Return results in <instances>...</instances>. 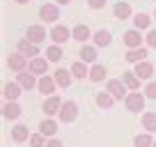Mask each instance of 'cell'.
Segmentation results:
<instances>
[{"mask_svg": "<svg viewBox=\"0 0 156 147\" xmlns=\"http://www.w3.org/2000/svg\"><path fill=\"white\" fill-rule=\"evenodd\" d=\"M76 117H78V106H76V101H64L62 108H60V122L69 124V122H73Z\"/></svg>", "mask_w": 156, "mask_h": 147, "instance_id": "6da1fadb", "label": "cell"}, {"mask_svg": "<svg viewBox=\"0 0 156 147\" xmlns=\"http://www.w3.org/2000/svg\"><path fill=\"white\" fill-rule=\"evenodd\" d=\"M145 94L140 92H131L126 99H124V103H126V110H131V113H140L142 108H145Z\"/></svg>", "mask_w": 156, "mask_h": 147, "instance_id": "7a4b0ae2", "label": "cell"}, {"mask_svg": "<svg viewBox=\"0 0 156 147\" xmlns=\"http://www.w3.org/2000/svg\"><path fill=\"white\" fill-rule=\"evenodd\" d=\"M106 92H110L115 99H126V97H129V94H126V85H124L122 78H112V81H108Z\"/></svg>", "mask_w": 156, "mask_h": 147, "instance_id": "3957f363", "label": "cell"}, {"mask_svg": "<svg viewBox=\"0 0 156 147\" xmlns=\"http://www.w3.org/2000/svg\"><path fill=\"white\" fill-rule=\"evenodd\" d=\"M62 99L58 97V94H53V97H48L44 101V106H41V110L46 113V117H53V115H60V108H62Z\"/></svg>", "mask_w": 156, "mask_h": 147, "instance_id": "277c9868", "label": "cell"}, {"mask_svg": "<svg viewBox=\"0 0 156 147\" xmlns=\"http://www.w3.org/2000/svg\"><path fill=\"white\" fill-rule=\"evenodd\" d=\"M55 88H58V83H55L53 76H48V74H46V76H41V78H39L37 90H39L41 94H46V97H53V94H55Z\"/></svg>", "mask_w": 156, "mask_h": 147, "instance_id": "5b68a950", "label": "cell"}, {"mask_svg": "<svg viewBox=\"0 0 156 147\" xmlns=\"http://www.w3.org/2000/svg\"><path fill=\"white\" fill-rule=\"evenodd\" d=\"M7 67L14 69V71H28V60H25V55L21 53H12L9 58H7Z\"/></svg>", "mask_w": 156, "mask_h": 147, "instance_id": "8992f818", "label": "cell"}, {"mask_svg": "<svg viewBox=\"0 0 156 147\" xmlns=\"http://www.w3.org/2000/svg\"><path fill=\"white\" fill-rule=\"evenodd\" d=\"M69 37H71V30H69L67 25H55V28L51 30V39H53L58 46H60V44H64Z\"/></svg>", "mask_w": 156, "mask_h": 147, "instance_id": "52a82bcc", "label": "cell"}, {"mask_svg": "<svg viewBox=\"0 0 156 147\" xmlns=\"http://www.w3.org/2000/svg\"><path fill=\"white\" fill-rule=\"evenodd\" d=\"M133 71H136V76H138L140 81H149L151 74H154V64L147 62V60H142V62L136 64V69H133Z\"/></svg>", "mask_w": 156, "mask_h": 147, "instance_id": "ba28073f", "label": "cell"}, {"mask_svg": "<svg viewBox=\"0 0 156 147\" xmlns=\"http://www.w3.org/2000/svg\"><path fill=\"white\" fill-rule=\"evenodd\" d=\"M25 34H28L25 39H30L32 44H41V41L46 39V30H44V25H30Z\"/></svg>", "mask_w": 156, "mask_h": 147, "instance_id": "9c48e42d", "label": "cell"}, {"mask_svg": "<svg viewBox=\"0 0 156 147\" xmlns=\"http://www.w3.org/2000/svg\"><path fill=\"white\" fill-rule=\"evenodd\" d=\"M16 83H19L23 90H32V88H37V85H39V81L34 78L32 71H21L19 78H16Z\"/></svg>", "mask_w": 156, "mask_h": 147, "instance_id": "30bf717a", "label": "cell"}, {"mask_svg": "<svg viewBox=\"0 0 156 147\" xmlns=\"http://www.w3.org/2000/svg\"><path fill=\"white\" fill-rule=\"evenodd\" d=\"M53 78H55V83H58V88H69L71 81H73V74H71V69H58V71L53 74Z\"/></svg>", "mask_w": 156, "mask_h": 147, "instance_id": "8fae6325", "label": "cell"}, {"mask_svg": "<svg viewBox=\"0 0 156 147\" xmlns=\"http://www.w3.org/2000/svg\"><path fill=\"white\" fill-rule=\"evenodd\" d=\"M39 16H41V21H46V23H53V21L60 19V9L55 5H44L39 9Z\"/></svg>", "mask_w": 156, "mask_h": 147, "instance_id": "7c38bea8", "label": "cell"}, {"mask_svg": "<svg viewBox=\"0 0 156 147\" xmlns=\"http://www.w3.org/2000/svg\"><path fill=\"white\" fill-rule=\"evenodd\" d=\"M124 44H126L129 48H140V44H142L140 30H126V32H124Z\"/></svg>", "mask_w": 156, "mask_h": 147, "instance_id": "4fadbf2b", "label": "cell"}, {"mask_svg": "<svg viewBox=\"0 0 156 147\" xmlns=\"http://www.w3.org/2000/svg\"><path fill=\"white\" fill-rule=\"evenodd\" d=\"M19 53L21 55H25V58H39V48H37V44H32L30 39H21L19 41Z\"/></svg>", "mask_w": 156, "mask_h": 147, "instance_id": "5bb4252c", "label": "cell"}, {"mask_svg": "<svg viewBox=\"0 0 156 147\" xmlns=\"http://www.w3.org/2000/svg\"><path fill=\"white\" fill-rule=\"evenodd\" d=\"M28 69L32 74H41V76H46V71H48V60L46 58H32L28 64Z\"/></svg>", "mask_w": 156, "mask_h": 147, "instance_id": "9a60e30c", "label": "cell"}, {"mask_svg": "<svg viewBox=\"0 0 156 147\" xmlns=\"http://www.w3.org/2000/svg\"><path fill=\"white\" fill-rule=\"evenodd\" d=\"M12 140H14V142H25V140H30V129L25 127V124H16V127L12 129Z\"/></svg>", "mask_w": 156, "mask_h": 147, "instance_id": "2e32d148", "label": "cell"}, {"mask_svg": "<svg viewBox=\"0 0 156 147\" xmlns=\"http://www.w3.org/2000/svg\"><path fill=\"white\" fill-rule=\"evenodd\" d=\"M21 85L19 83H5V88H2V94H5L7 101H16V99L21 97Z\"/></svg>", "mask_w": 156, "mask_h": 147, "instance_id": "e0dca14e", "label": "cell"}, {"mask_svg": "<svg viewBox=\"0 0 156 147\" xmlns=\"http://www.w3.org/2000/svg\"><path fill=\"white\" fill-rule=\"evenodd\" d=\"M126 58V62H131V64H138V62H142V60H147V48H129V53L124 55Z\"/></svg>", "mask_w": 156, "mask_h": 147, "instance_id": "ac0fdd59", "label": "cell"}, {"mask_svg": "<svg viewBox=\"0 0 156 147\" xmlns=\"http://www.w3.org/2000/svg\"><path fill=\"white\" fill-rule=\"evenodd\" d=\"M2 115H5L7 120H19L21 117V106L16 101H7L5 106H2Z\"/></svg>", "mask_w": 156, "mask_h": 147, "instance_id": "d6986e66", "label": "cell"}, {"mask_svg": "<svg viewBox=\"0 0 156 147\" xmlns=\"http://www.w3.org/2000/svg\"><path fill=\"white\" fill-rule=\"evenodd\" d=\"M39 133H44L46 138L55 136V133H58V122H55V120H51V117H46L44 122L39 124Z\"/></svg>", "mask_w": 156, "mask_h": 147, "instance_id": "ffe728a7", "label": "cell"}, {"mask_svg": "<svg viewBox=\"0 0 156 147\" xmlns=\"http://www.w3.org/2000/svg\"><path fill=\"white\" fill-rule=\"evenodd\" d=\"M106 67H103V64H92V69H90V76L87 78L92 81V83H101L103 78H106Z\"/></svg>", "mask_w": 156, "mask_h": 147, "instance_id": "44dd1931", "label": "cell"}, {"mask_svg": "<svg viewBox=\"0 0 156 147\" xmlns=\"http://www.w3.org/2000/svg\"><path fill=\"white\" fill-rule=\"evenodd\" d=\"M122 81H124V85H126L129 90H133V92L140 88V78L136 76V71H124L122 74Z\"/></svg>", "mask_w": 156, "mask_h": 147, "instance_id": "7402d4cb", "label": "cell"}, {"mask_svg": "<svg viewBox=\"0 0 156 147\" xmlns=\"http://www.w3.org/2000/svg\"><path fill=\"white\" fill-rule=\"evenodd\" d=\"M71 74H73V78H85V76H90L87 62H73L71 64Z\"/></svg>", "mask_w": 156, "mask_h": 147, "instance_id": "603a6c76", "label": "cell"}, {"mask_svg": "<svg viewBox=\"0 0 156 147\" xmlns=\"http://www.w3.org/2000/svg\"><path fill=\"white\" fill-rule=\"evenodd\" d=\"M78 55H80V62H97V48L94 46H83Z\"/></svg>", "mask_w": 156, "mask_h": 147, "instance_id": "cb8c5ba5", "label": "cell"}, {"mask_svg": "<svg viewBox=\"0 0 156 147\" xmlns=\"http://www.w3.org/2000/svg\"><path fill=\"white\" fill-rule=\"evenodd\" d=\"M71 37L76 41H85V39H90V28L87 25H76V28L71 30Z\"/></svg>", "mask_w": 156, "mask_h": 147, "instance_id": "d4e9b609", "label": "cell"}, {"mask_svg": "<svg viewBox=\"0 0 156 147\" xmlns=\"http://www.w3.org/2000/svg\"><path fill=\"white\" fill-rule=\"evenodd\" d=\"M133 145L136 147H154V138H151V133H138Z\"/></svg>", "mask_w": 156, "mask_h": 147, "instance_id": "484cf974", "label": "cell"}, {"mask_svg": "<svg viewBox=\"0 0 156 147\" xmlns=\"http://www.w3.org/2000/svg\"><path fill=\"white\" fill-rule=\"evenodd\" d=\"M142 127L147 129V133L156 131V113H145L142 115Z\"/></svg>", "mask_w": 156, "mask_h": 147, "instance_id": "4316f807", "label": "cell"}, {"mask_svg": "<svg viewBox=\"0 0 156 147\" xmlns=\"http://www.w3.org/2000/svg\"><path fill=\"white\" fill-rule=\"evenodd\" d=\"M112 103H115V97H112L110 92H99V94H97V106H101V108H110Z\"/></svg>", "mask_w": 156, "mask_h": 147, "instance_id": "83f0119b", "label": "cell"}, {"mask_svg": "<svg viewBox=\"0 0 156 147\" xmlns=\"http://www.w3.org/2000/svg\"><path fill=\"white\" fill-rule=\"evenodd\" d=\"M112 12H115L117 19H129V16H131V5H129V2H117Z\"/></svg>", "mask_w": 156, "mask_h": 147, "instance_id": "f1b7e54d", "label": "cell"}, {"mask_svg": "<svg viewBox=\"0 0 156 147\" xmlns=\"http://www.w3.org/2000/svg\"><path fill=\"white\" fill-rule=\"evenodd\" d=\"M110 32L108 30H99V32H94V44L97 46H110Z\"/></svg>", "mask_w": 156, "mask_h": 147, "instance_id": "f546056e", "label": "cell"}, {"mask_svg": "<svg viewBox=\"0 0 156 147\" xmlns=\"http://www.w3.org/2000/svg\"><path fill=\"white\" fill-rule=\"evenodd\" d=\"M60 58H62V48H60L58 44L46 51V60H48V62H60Z\"/></svg>", "mask_w": 156, "mask_h": 147, "instance_id": "4dcf8cb0", "label": "cell"}, {"mask_svg": "<svg viewBox=\"0 0 156 147\" xmlns=\"http://www.w3.org/2000/svg\"><path fill=\"white\" fill-rule=\"evenodd\" d=\"M133 23H136V30H145V28H149V23H151V19L147 14H136V19H133Z\"/></svg>", "mask_w": 156, "mask_h": 147, "instance_id": "1f68e13d", "label": "cell"}, {"mask_svg": "<svg viewBox=\"0 0 156 147\" xmlns=\"http://www.w3.org/2000/svg\"><path fill=\"white\" fill-rule=\"evenodd\" d=\"M30 145L32 147H46V136L44 133H32L30 136Z\"/></svg>", "mask_w": 156, "mask_h": 147, "instance_id": "d6a6232c", "label": "cell"}, {"mask_svg": "<svg viewBox=\"0 0 156 147\" xmlns=\"http://www.w3.org/2000/svg\"><path fill=\"white\" fill-rule=\"evenodd\" d=\"M145 97H147V99H156V83H154V81H151V83H147Z\"/></svg>", "mask_w": 156, "mask_h": 147, "instance_id": "836d02e7", "label": "cell"}, {"mask_svg": "<svg viewBox=\"0 0 156 147\" xmlns=\"http://www.w3.org/2000/svg\"><path fill=\"white\" fill-rule=\"evenodd\" d=\"M147 44H149L151 48H156V30H149V34H147Z\"/></svg>", "mask_w": 156, "mask_h": 147, "instance_id": "e575fe53", "label": "cell"}, {"mask_svg": "<svg viewBox=\"0 0 156 147\" xmlns=\"http://www.w3.org/2000/svg\"><path fill=\"white\" fill-rule=\"evenodd\" d=\"M108 0H90V7L92 9H101V7H106Z\"/></svg>", "mask_w": 156, "mask_h": 147, "instance_id": "d590c367", "label": "cell"}, {"mask_svg": "<svg viewBox=\"0 0 156 147\" xmlns=\"http://www.w3.org/2000/svg\"><path fill=\"white\" fill-rule=\"evenodd\" d=\"M46 147H62V142H60L58 138H51V140L46 142Z\"/></svg>", "mask_w": 156, "mask_h": 147, "instance_id": "8d00e7d4", "label": "cell"}, {"mask_svg": "<svg viewBox=\"0 0 156 147\" xmlns=\"http://www.w3.org/2000/svg\"><path fill=\"white\" fill-rule=\"evenodd\" d=\"M71 0H58V5H69Z\"/></svg>", "mask_w": 156, "mask_h": 147, "instance_id": "74e56055", "label": "cell"}, {"mask_svg": "<svg viewBox=\"0 0 156 147\" xmlns=\"http://www.w3.org/2000/svg\"><path fill=\"white\" fill-rule=\"evenodd\" d=\"M16 2H19V5H25V2H30V0H16Z\"/></svg>", "mask_w": 156, "mask_h": 147, "instance_id": "f35d334b", "label": "cell"}, {"mask_svg": "<svg viewBox=\"0 0 156 147\" xmlns=\"http://www.w3.org/2000/svg\"><path fill=\"white\" fill-rule=\"evenodd\" d=\"M154 16H156V9H154Z\"/></svg>", "mask_w": 156, "mask_h": 147, "instance_id": "ab89813d", "label": "cell"}, {"mask_svg": "<svg viewBox=\"0 0 156 147\" xmlns=\"http://www.w3.org/2000/svg\"><path fill=\"white\" fill-rule=\"evenodd\" d=\"M154 147H156V140H154Z\"/></svg>", "mask_w": 156, "mask_h": 147, "instance_id": "60d3db41", "label": "cell"}]
</instances>
